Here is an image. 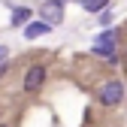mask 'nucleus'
<instances>
[{"label": "nucleus", "instance_id": "0eeeda50", "mask_svg": "<svg viewBox=\"0 0 127 127\" xmlns=\"http://www.w3.org/2000/svg\"><path fill=\"white\" fill-rule=\"evenodd\" d=\"M106 3H109V0H82L85 12H100V9H106Z\"/></svg>", "mask_w": 127, "mask_h": 127}, {"label": "nucleus", "instance_id": "423d86ee", "mask_svg": "<svg viewBox=\"0 0 127 127\" xmlns=\"http://www.w3.org/2000/svg\"><path fill=\"white\" fill-rule=\"evenodd\" d=\"M42 33H49V24H45V21H30V24L24 27V36H27V39H39Z\"/></svg>", "mask_w": 127, "mask_h": 127}, {"label": "nucleus", "instance_id": "1a4fd4ad", "mask_svg": "<svg viewBox=\"0 0 127 127\" xmlns=\"http://www.w3.org/2000/svg\"><path fill=\"white\" fill-rule=\"evenodd\" d=\"M100 21L103 24H112V12H100Z\"/></svg>", "mask_w": 127, "mask_h": 127}, {"label": "nucleus", "instance_id": "20e7f679", "mask_svg": "<svg viewBox=\"0 0 127 127\" xmlns=\"http://www.w3.org/2000/svg\"><path fill=\"white\" fill-rule=\"evenodd\" d=\"M42 82H45V67H39V64L24 73V88H27V91H39Z\"/></svg>", "mask_w": 127, "mask_h": 127}, {"label": "nucleus", "instance_id": "7ed1b4c3", "mask_svg": "<svg viewBox=\"0 0 127 127\" xmlns=\"http://www.w3.org/2000/svg\"><path fill=\"white\" fill-rule=\"evenodd\" d=\"M94 52L115 64V30H103V33L94 39Z\"/></svg>", "mask_w": 127, "mask_h": 127}, {"label": "nucleus", "instance_id": "f257e3e1", "mask_svg": "<svg viewBox=\"0 0 127 127\" xmlns=\"http://www.w3.org/2000/svg\"><path fill=\"white\" fill-rule=\"evenodd\" d=\"M124 100V82L112 79V82H103L100 85V103L103 106H118Z\"/></svg>", "mask_w": 127, "mask_h": 127}, {"label": "nucleus", "instance_id": "f03ea898", "mask_svg": "<svg viewBox=\"0 0 127 127\" xmlns=\"http://www.w3.org/2000/svg\"><path fill=\"white\" fill-rule=\"evenodd\" d=\"M39 21H45L49 27L64 21V0H49V3L39 6Z\"/></svg>", "mask_w": 127, "mask_h": 127}, {"label": "nucleus", "instance_id": "6e6552de", "mask_svg": "<svg viewBox=\"0 0 127 127\" xmlns=\"http://www.w3.org/2000/svg\"><path fill=\"white\" fill-rule=\"evenodd\" d=\"M6 58H9V49H6V45H0V70H3V64H6Z\"/></svg>", "mask_w": 127, "mask_h": 127}, {"label": "nucleus", "instance_id": "39448f33", "mask_svg": "<svg viewBox=\"0 0 127 127\" xmlns=\"http://www.w3.org/2000/svg\"><path fill=\"white\" fill-rule=\"evenodd\" d=\"M30 15H33V9H27V6H15L12 9V27H21V24H27L30 21Z\"/></svg>", "mask_w": 127, "mask_h": 127}]
</instances>
